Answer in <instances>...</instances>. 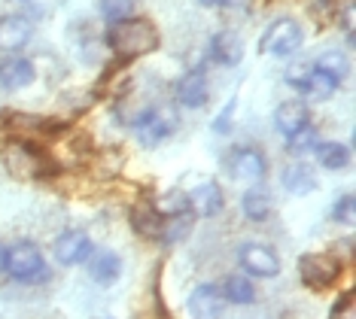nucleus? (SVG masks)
<instances>
[{
    "label": "nucleus",
    "mask_w": 356,
    "mask_h": 319,
    "mask_svg": "<svg viewBox=\"0 0 356 319\" xmlns=\"http://www.w3.org/2000/svg\"><path fill=\"white\" fill-rule=\"evenodd\" d=\"M107 46L119 61H137V58H147V55L156 52V49L161 46V34L149 19L128 15V19L110 24Z\"/></svg>",
    "instance_id": "nucleus-1"
},
{
    "label": "nucleus",
    "mask_w": 356,
    "mask_h": 319,
    "mask_svg": "<svg viewBox=\"0 0 356 319\" xmlns=\"http://www.w3.org/2000/svg\"><path fill=\"white\" fill-rule=\"evenodd\" d=\"M6 170L15 179H46L58 174V161L49 152H43L34 140H15L3 149Z\"/></svg>",
    "instance_id": "nucleus-2"
},
{
    "label": "nucleus",
    "mask_w": 356,
    "mask_h": 319,
    "mask_svg": "<svg viewBox=\"0 0 356 319\" xmlns=\"http://www.w3.org/2000/svg\"><path fill=\"white\" fill-rule=\"evenodd\" d=\"M6 274H10L15 283H25V286L46 283L52 277L43 252L31 240H22V243H15V247H10V252H6Z\"/></svg>",
    "instance_id": "nucleus-3"
},
{
    "label": "nucleus",
    "mask_w": 356,
    "mask_h": 319,
    "mask_svg": "<svg viewBox=\"0 0 356 319\" xmlns=\"http://www.w3.org/2000/svg\"><path fill=\"white\" fill-rule=\"evenodd\" d=\"M286 83L296 88L298 95H305L307 101H329L332 95L341 88L335 76H329L326 70H320L314 61H298L289 67Z\"/></svg>",
    "instance_id": "nucleus-4"
},
{
    "label": "nucleus",
    "mask_w": 356,
    "mask_h": 319,
    "mask_svg": "<svg viewBox=\"0 0 356 319\" xmlns=\"http://www.w3.org/2000/svg\"><path fill=\"white\" fill-rule=\"evenodd\" d=\"M341 271H344V265L335 252H305V256H298V277L314 292L335 286L341 280Z\"/></svg>",
    "instance_id": "nucleus-5"
},
{
    "label": "nucleus",
    "mask_w": 356,
    "mask_h": 319,
    "mask_svg": "<svg viewBox=\"0 0 356 319\" xmlns=\"http://www.w3.org/2000/svg\"><path fill=\"white\" fill-rule=\"evenodd\" d=\"M177 125H180V119H177V113L168 110V106H143V110L137 113V119H131V128L143 146L165 143L168 137H174Z\"/></svg>",
    "instance_id": "nucleus-6"
},
{
    "label": "nucleus",
    "mask_w": 356,
    "mask_h": 319,
    "mask_svg": "<svg viewBox=\"0 0 356 319\" xmlns=\"http://www.w3.org/2000/svg\"><path fill=\"white\" fill-rule=\"evenodd\" d=\"M305 43V28L296 19H277L265 28L262 40H259V52L262 55H277V58H286V55H296Z\"/></svg>",
    "instance_id": "nucleus-7"
},
{
    "label": "nucleus",
    "mask_w": 356,
    "mask_h": 319,
    "mask_svg": "<svg viewBox=\"0 0 356 319\" xmlns=\"http://www.w3.org/2000/svg\"><path fill=\"white\" fill-rule=\"evenodd\" d=\"M225 167L238 183H262L268 174V158L259 146H234L225 158Z\"/></svg>",
    "instance_id": "nucleus-8"
},
{
    "label": "nucleus",
    "mask_w": 356,
    "mask_h": 319,
    "mask_svg": "<svg viewBox=\"0 0 356 319\" xmlns=\"http://www.w3.org/2000/svg\"><path fill=\"white\" fill-rule=\"evenodd\" d=\"M238 265L244 274L259 277V280H274L280 274V256L265 243H241Z\"/></svg>",
    "instance_id": "nucleus-9"
},
{
    "label": "nucleus",
    "mask_w": 356,
    "mask_h": 319,
    "mask_svg": "<svg viewBox=\"0 0 356 319\" xmlns=\"http://www.w3.org/2000/svg\"><path fill=\"white\" fill-rule=\"evenodd\" d=\"M92 250H95L92 237H88L86 231H79V228H67V231H61L58 237H55V243H52V256L64 268L86 265V259L92 256Z\"/></svg>",
    "instance_id": "nucleus-10"
},
{
    "label": "nucleus",
    "mask_w": 356,
    "mask_h": 319,
    "mask_svg": "<svg viewBox=\"0 0 356 319\" xmlns=\"http://www.w3.org/2000/svg\"><path fill=\"white\" fill-rule=\"evenodd\" d=\"M37 79L34 61L25 58L22 52H6V58H0V88L6 92H22Z\"/></svg>",
    "instance_id": "nucleus-11"
},
{
    "label": "nucleus",
    "mask_w": 356,
    "mask_h": 319,
    "mask_svg": "<svg viewBox=\"0 0 356 319\" xmlns=\"http://www.w3.org/2000/svg\"><path fill=\"white\" fill-rule=\"evenodd\" d=\"M31 37H34V24L25 15L13 13V15H0V49L3 52H22Z\"/></svg>",
    "instance_id": "nucleus-12"
},
{
    "label": "nucleus",
    "mask_w": 356,
    "mask_h": 319,
    "mask_svg": "<svg viewBox=\"0 0 356 319\" xmlns=\"http://www.w3.org/2000/svg\"><path fill=\"white\" fill-rule=\"evenodd\" d=\"M174 95H177V104L186 106V110H201L210 101V83L204 70H189L186 76H180Z\"/></svg>",
    "instance_id": "nucleus-13"
},
{
    "label": "nucleus",
    "mask_w": 356,
    "mask_h": 319,
    "mask_svg": "<svg viewBox=\"0 0 356 319\" xmlns=\"http://www.w3.org/2000/svg\"><path fill=\"white\" fill-rule=\"evenodd\" d=\"M210 61H216L220 67H238L244 61V40L234 31H216L210 37Z\"/></svg>",
    "instance_id": "nucleus-14"
},
{
    "label": "nucleus",
    "mask_w": 356,
    "mask_h": 319,
    "mask_svg": "<svg viewBox=\"0 0 356 319\" xmlns=\"http://www.w3.org/2000/svg\"><path fill=\"white\" fill-rule=\"evenodd\" d=\"M189 204H192V210H195L198 216L213 219V216H220V213L225 210V195H222L216 179H207V183H198L195 189L189 192Z\"/></svg>",
    "instance_id": "nucleus-15"
},
{
    "label": "nucleus",
    "mask_w": 356,
    "mask_h": 319,
    "mask_svg": "<svg viewBox=\"0 0 356 319\" xmlns=\"http://www.w3.org/2000/svg\"><path fill=\"white\" fill-rule=\"evenodd\" d=\"M186 310H189L192 316H198V319H213V316H220L222 310H225L222 289H220V286H210V283L198 286V289H192Z\"/></svg>",
    "instance_id": "nucleus-16"
},
{
    "label": "nucleus",
    "mask_w": 356,
    "mask_h": 319,
    "mask_svg": "<svg viewBox=\"0 0 356 319\" xmlns=\"http://www.w3.org/2000/svg\"><path fill=\"white\" fill-rule=\"evenodd\" d=\"M88 261V277H92L98 286H113L122 277V259L113 250H92Z\"/></svg>",
    "instance_id": "nucleus-17"
},
{
    "label": "nucleus",
    "mask_w": 356,
    "mask_h": 319,
    "mask_svg": "<svg viewBox=\"0 0 356 319\" xmlns=\"http://www.w3.org/2000/svg\"><path fill=\"white\" fill-rule=\"evenodd\" d=\"M128 222H131V228L140 237H147V240H159L161 237V213L156 210L152 201L131 204V210H128Z\"/></svg>",
    "instance_id": "nucleus-18"
},
{
    "label": "nucleus",
    "mask_w": 356,
    "mask_h": 319,
    "mask_svg": "<svg viewBox=\"0 0 356 319\" xmlns=\"http://www.w3.org/2000/svg\"><path fill=\"white\" fill-rule=\"evenodd\" d=\"M280 179H283V189H286L289 195H298V198H302V195H311L320 186L317 170L307 165V161H293V165H286Z\"/></svg>",
    "instance_id": "nucleus-19"
},
{
    "label": "nucleus",
    "mask_w": 356,
    "mask_h": 319,
    "mask_svg": "<svg viewBox=\"0 0 356 319\" xmlns=\"http://www.w3.org/2000/svg\"><path fill=\"white\" fill-rule=\"evenodd\" d=\"M305 122H311V106L305 101H283L277 110H274V128H277L283 137L293 134L296 128H302Z\"/></svg>",
    "instance_id": "nucleus-20"
},
{
    "label": "nucleus",
    "mask_w": 356,
    "mask_h": 319,
    "mask_svg": "<svg viewBox=\"0 0 356 319\" xmlns=\"http://www.w3.org/2000/svg\"><path fill=\"white\" fill-rule=\"evenodd\" d=\"M271 195L268 189H262L259 183H253V189H247L241 195V213L250 219V222H265V219H271Z\"/></svg>",
    "instance_id": "nucleus-21"
},
{
    "label": "nucleus",
    "mask_w": 356,
    "mask_h": 319,
    "mask_svg": "<svg viewBox=\"0 0 356 319\" xmlns=\"http://www.w3.org/2000/svg\"><path fill=\"white\" fill-rule=\"evenodd\" d=\"M311 152L317 158V165L326 170H344L350 165V146H344L338 140H317Z\"/></svg>",
    "instance_id": "nucleus-22"
},
{
    "label": "nucleus",
    "mask_w": 356,
    "mask_h": 319,
    "mask_svg": "<svg viewBox=\"0 0 356 319\" xmlns=\"http://www.w3.org/2000/svg\"><path fill=\"white\" fill-rule=\"evenodd\" d=\"M220 289H222L225 304H238V307L256 304V286H253V280H250V277H244V274H229Z\"/></svg>",
    "instance_id": "nucleus-23"
},
{
    "label": "nucleus",
    "mask_w": 356,
    "mask_h": 319,
    "mask_svg": "<svg viewBox=\"0 0 356 319\" xmlns=\"http://www.w3.org/2000/svg\"><path fill=\"white\" fill-rule=\"evenodd\" d=\"M152 204H156V210L161 213V219H165V216H177V213H186V210H192V204H189V192H183V189H168L159 201H152ZM192 213H195V210H192Z\"/></svg>",
    "instance_id": "nucleus-24"
},
{
    "label": "nucleus",
    "mask_w": 356,
    "mask_h": 319,
    "mask_svg": "<svg viewBox=\"0 0 356 319\" xmlns=\"http://www.w3.org/2000/svg\"><path fill=\"white\" fill-rule=\"evenodd\" d=\"M317 140H320V128L314 125V122H305L302 128H296L293 134H286V146H289V152H296V155L311 152Z\"/></svg>",
    "instance_id": "nucleus-25"
},
{
    "label": "nucleus",
    "mask_w": 356,
    "mask_h": 319,
    "mask_svg": "<svg viewBox=\"0 0 356 319\" xmlns=\"http://www.w3.org/2000/svg\"><path fill=\"white\" fill-rule=\"evenodd\" d=\"M101 19L107 22V24H116V22H122L128 19V15H134V0H101Z\"/></svg>",
    "instance_id": "nucleus-26"
},
{
    "label": "nucleus",
    "mask_w": 356,
    "mask_h": 319,
    "mask_svg": "<svg viewBox=\"0 0 356 319\" xmlns=\"http://www.w3.org/2000/svg\"><path fill=\"white\" fill-rule=\"evenodd\" d=\"M314 64H317L320 70H326L329 76H335L338 83H341V79L347 76V70H350V61H347L341 52H323V55H320V58L314 61Z\"/></svg>",
    "instance_id": "nucleus-27"
},
{
    "label": "nucleus",
    "mask_w": 356,
    "mask_h": 319,
    "mask_svg": "<svg viewBox=\"0 0 356 319\" xmlns=\"http://www.w3.org/2000/svg\"><path fill=\"white\" fill-rule=\"evenodd\" d=\"M332 219H335V222H341V225H347V228L356 222V198L350 192L341 195V198L335 201V207H332Z\"/></svg>",
    "instance_id": "nucleus-28"
},
{
    "label": "nucleus",
    "mask_w": 356,
    "mask_h": 319,
    "mask_svg": "<svg viewBox=\"0 0 356 319\" xmlns=\"http://www.w3.org/2000/svg\"><path fill=\"white\" fill-rule=\"evenodd\" d=\"M234 106H238V97H229V104L222 106V113L213 119V131H216V134H229V131H232V116H234Z\"/></svg>",
    "instance_id": "nucleus-29"
},
{
    "label": "nucleus",
    "mask_w": 356,
    "mask_h": 319,
    "mask_svg": "<svg viewBox=\"0 0 356 319\" xmlns=\"http://www.w3.org/2000/svg\"><path fill=\"white\" fill-rule=\"evenodd\" d=\"M353 0H347V3L338 10V19H341V31H344V40H347V46H353Z\"/></svg>",
    "instance_id": "nucleus-30"
},
{
    "label": "nucleus",
    "mask_w": 356,
    "mask_h": 319,
    "mask_svg": "<svg viewBox=\"0 0 356 319\" xmlns=\"http://www.w3.org/2000/svg\"><path fill=\"white\" fill-rule=\"evenodd\" d=\"M329 316L335 319V316H353V292H344L341 298L332 304V310H329Z\"/></svg>",
    "instance_id": "nucleus-31"
},
{
    "label": "nucleus",
    "mask_w": 356,
    "mask_h": 319,
    "mask_svg": "<svg viewBox=\"0 0 356 319\" xmlns=\"http://www.w3.org/2000/svg\"><path fill=\"white\" fill-rule=\"evenodd\" d=\"M201 6H210V10H222V6H229L232 0H198Z\"/></svg>",
    "instance_id": "nucleus-32"
},
{
    "label": "nucleus",
    "mask_w": 356,
    "mask_h": 319,
    "mask_svg": "<svg viewBox=\"0 0 356 319\" xmlns=\"http://www.w3.org/2000/svg\"><path fill=\"white\" fill-rule=\"evenodd\" d=\"M6 252H10V247H6V243H0V274L6 271Z\"/></svg>",
    "instance_id": "nucleus-33"
},
{
    "label": "nucleus",
    "mask_w": 356,
    "mask_h": 319,
    "mask_svg": "<svg viewBox=\"0 0 356 319\" xmlns=\"http://www.w3.org/2000/svg\"><path fill=\"white\" fill-rule=\"evenodd\" d=\"M15 3H31V0H15Z\"/></svg>",
    "instance_id": "nucleus-34"
},
{
    "label": "nucleus",
    "mask_w": 356,
    "mask_h": 319,
    "mask_svg": "<svg viewBox=\"0 0 356 319\" xmlns=\"http://www.w3.org/2000/svg\"><path fill=\"white\" fill-rule=\"evenodd\" d=\"M0 128H3V116H0Z\"/></svg>",
    "instance_id": "nucleus-35"
}]
</instances>
